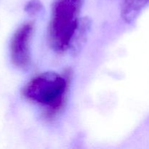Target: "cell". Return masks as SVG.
I'll list each match as a JSON object with an SVG mask.
<instances>
[{"mask_svg":"<svg viewBox=\"0 0 149 149\" xmlns=\"http://www.w3.org/2000/svg\"><path fill=\"white\" fill-rule=\"evenodd\" d=\"M71 76L70 68L61 74L55 71L41 73L25 84L21 95L28 101L42 106L45 119L52 120L65 107Z\"/></svg>","mask_w":149,"mask_h":149,"instance_id":"obj_1","label":"cell"},{"mask_svg":"<svg viewBox=\"0 0 149 149\" xmlns=\"http://www.w3.org/2000/svg\"><path fill=\"white\" fill-rule=\"evenodd\" d=\"M84 0H54L47 29L48 42L57 53L69 49Z\"/></svg>","mask_w":149,"mask_h":149,"instance_id":"obj_2","label":"cell"},{"mask_svg":"<svg viewBox=\"0 0 149 149\" xmlns=\"http://www.w3.org/2000/svg\"><path fill=\"white\" fill-rule=\"evenodd\" d=\"M33 31V22L28 21L19 26L12 36L10 57L12 63L16 68L24 70L30 66V44Z\"/></svg>","mask_w":149,"mask_h":149,"instance_id":"obj_3","label":"cell"},{"mask_svg":"<svg viewBox=\"0 0 149 149\" xmlns=\"http://www.w3.org/2000/svg\"><path fill=\"white\" fill-rule=\"evenodd\" d=\"M92 21L88 17L79 19L78 26L70 43L69 49L74 55H78L87 42L91 29Z\"/></svg>","mask_w":149,"mask_h":149,"instance_id":"obj_4","label":"cell"},{"mask_svg":"<svg viewBox=\"0 0 149 149\" xmlns=\"http://www.w3.org/2000/svg\"><path fill=\"white\" fill-rule=\"evenodd\" d=\"M25 12L31 16H35L43 10V4L39 0H30L24 7Z\"/></svg>","mask_w":149,"mask_h":149,"instance_id":"obj_5","label":"cell"},{"mask_svg":"<svg viewBox=\"0 0 149 149\" xmlns=\"http://www.w3.org/2000/svg\"><path fill=\"white\" fill-rule=\"evenodd\" d=\"M125 1L132 10L136 12H141L143 9L149 4V0H125Z\"/></svg>","mask_w":149,"mask_h":149,"instance_id":"obj_6","label":"cell"}]
</instances>
